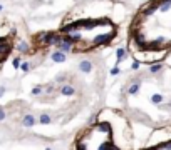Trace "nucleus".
<instances>
[{
  "label": "nucleus",
  "mask_w": 171,
  "mask_h": 150,
  "mask_svg": "<svg viewBox=\"0 0 171 150\" xmlns=\"http://www.w3.org/2000/svg\"><path fill=\"white\" fill-rule=\"evenodd\" d=\"M15 34H7V35H0V67L3 65L7 59L10 57V53L15 48Z\"/></svg>",
  "instance_id": "5"
},
{
  "label": "nucleus",
  "mask_w": 171,
  "mask_h": 150,
  "mask_svg": "<svg viewBox=\"0 0 171 150\" xmlns=\"http://www.w3.org/2000/svg\"><path fill=\"white\" fill-rule=\"evenodd\" d=\"M121 23L108 15L70 12L55 30L54 38L64 50L72 53H91L114 44Z\"/></svg>",
  "instance_id": "3"
},
{
  "label": "nucleus",
  "mask_w": 171,
  "mask_h": 150,
  "mask_svg": "<svg viewBox=\"0 0 171 150\" xmlns=\"http://www.w3.org/2000/svg\"><path fill=\"white\" fill-rule=\"evenodd\" d=\"M69 150H138L133 120L123 109L104 107L76 132Z\"/></svg>",
  "instance_id": "2"
},
{
  "label": "nucleus",
  "mask_w": 171,
  "mask_h": 150,
  "mask_svg": "<svg viewBox=\"0 0 171 150\" xmlns=\"http://www.w3.org/2000/svg\"><path fill=\"white\" fill-rule=\"evenodd\" d=\"M138 150H171V119L154 125Z\"/></svg>",
  "instance_id": "4"
},
{
  "label": "nucleus",
  "mask_w": 171,
  "mask_h": 150,
  "mask_svg": "<svg viewBox=\"0 0 171 150\" xmlns=\"http://www.w3.org/2000/svg\"><path fill=\"white\" fill-rule=\"evenodd\" d=\"M126 48L146 67L171 57V0H148L138 7L126 30Z\"/></svg>",
  "instance_id": "1"
}]
</instances>
